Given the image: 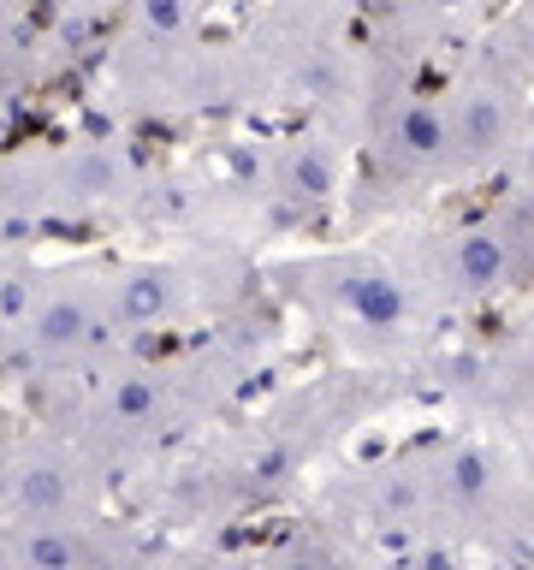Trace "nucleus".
<instances>
[{
	"label": "nucleus",
	"instance_id": "f257e3e1",
	"mask_svg": "<svg viewBox=\"0 0 534 570\" xmlns=\"http://www.w3.org/2000/svg\"><path fill=\"white\" fill-rule=\"evenodd\" d=\"M338 297H345V309L363 321V327H398V321H404L398 279L380 274V267H368V262H356V267L338 274Z\"/></svg>",
	"mask_w": 534,
	"mask_h": 570
},
{
	"label": "nucleus",
	"instance_id": "f03ea898",
	"mask_svg": "<svg viewBox=\"0 0 534 570\" xmlns=\"http://www.w3.org/2000/svg\"><path fill=\"white\" fill-rule=\"evenodd\" d=\"M445 142H452V125H445L439 107H404L398 125H392V149H398L404 167H422V160H439Z\"/></svg>",
	"mask_w": 534,
	"mask_h": 570
},
{
	"label": "nucleus",
	"instance_id": "7ed1b4c3",
	"mask_svg": "<svg viewBox=\"0 0 534 570\" xmlns=\"http://www.w3.org/2000/svg\"><path fill=\"white\" fill-rule=\"evenodd\" d=\"M457 279L469 285V292H493V285L505 279V244H498L493 232L457 238Z\"/></svg>",
	"mask_w": 534,
	"mask_h": 570
},
{
	"label": "nucleus",
	"instance_id": "20e7f679",
	"mask_svg": "<svg viewBox=\"0 0 534 570\" xmlns=\"http://www.w3.org/2000/svg\"><path fill=\"white\" fill-rule=\"evenodd\" d=\"M96 333L89 327V303L83 297H53L42 315H36V338H42L48 351H71V345H83V338Z\"/></svg>",
	"mask_w": 534,
	"mask_h": 570
},
{
	"label": "nucleus",
	"instance_id": "39448f33",
	"mask_svg": "<svg viewBox=\"0 0 534 570\" xmlns=\"http://www.w3.org/2000/svg\"><path fill=\"white\" fill-rule=\"evenodd\" d=\"M167 303H172V279H167V274H131V279L113 292V309H119L125 321H155Z\"/></svg>",
	"mask_w": 534,
	"mask_h": 570
},
{
	"label": "nucleus",
	"instance_id": "423d86ee",
	"mask_svg": "<svg viewBox=\"0 0 534 570\" xmlns=\"http://www.w3.org/2000/svg\"><path fill=\"white\" fill-rule=\"evenodd\" d=\"M445 493H452V499H481V493H493V458L475 452V445L452 452V458H445Z\"/></svg>",
	"mask_w": 534,
	"mask_h": 570
},
{
	"label": "nucleus",
	"instance_id": "0eeeda50",
	"mask_svg": "<svg viewBox=\"0 0 534 570\" xmlns=\"http://www.w3.org/2000/svg\"><path fill=\"white\" fill-rule=\"evenodd\" d=\"M12 493H18V505H24V511L53 517V511L66 505V475H60V470H24Z\"/></svg>",
	"mask_w": 534,
	"mask_h": 570
},
{
	"label": "nucleus",
	"instance_id": "6e6552de",
	"mask_svg": "<svg viewBox=\"0 0 534 570\" xmlns=\"http://www.w3.org/2000/svg\"><path fill=\"white\" fill-rule=\"evenodd\" d=\"M498 131H505V114H498L487 96H469V107H463V131H457V142H469V149H487V142H498Z\"/></svg>",
	"mask_w": 534,
	"mask_h": 570
},
{
	"label": "nucleus",
	"instance_id": "1a4fd4ad",
	"mask_svg": "<svg viewBox=\"0 0 534 570\" xmlns=\"http://www.w3.org/2000/svg\"><path fill=\"white\" fill-rule=\"evenodd\" d=\"M291 190L297 196H327L333 190V160L320 155V149H303L291 160Z\"/></svg>",
	"mask_w": 534,
	"mask_h": 570
},
{
	"label": "nucleus",
	"instance_id": "9d476101",
	"mask_svg": "<svg viewBox=\"0 0 534 570\" xmlns=\"http://www.w3.org/2000/svg\"><path fill=\"white\" fill-rule=\"evenodd\" d=\"M24 552H30L36 564H71V559H83V547L71 541L66 529H42V534H36V541L24 547Z\"/></svg>",
	"mask_w": 534,
	"mask_h": 570
},
{
	"label": "nucleus",
	"instance_id": "9b49d317",
	"mask_svg": "<svg viewBox=\"0 0 534 570\" xmlns=\"http://www.w3.org/2000/svg\"><path fill=\"white\" fill-rule=\"evenodd\" d=\"M142 18H149V30H178L185 24V0H142Z\"/></svg>",
	"mask_w": 534,
	"mask_h": 570
},
{
	"label": "nucleus",
	"instance_id": "f8f14e48",
	"mask_svg": "<svg viewBox=\"0 0 534 570\" xmlns=\"http://www.w3.org/2000/svg\"><path fill=\"white\" fill-rule=\"evenodd\" d=\"M149 399H155V392L142 386V381H131V386L119 392V410H125V416H137V410H149Z\"/></svg>",
	"mask_w": 534,
	"mask_h": 570
},
{
	"label": "nucleus",
	"instance_id": "ddd939ff",
	"mask_svg": "<svg viewBox=\"0 0 534 570\" xmlns=\"http://www.w3.org/2000/svg\"><path fill=\"white\" fill-rule=\"evenodd\" d=\"M445 7H457V0H445Z\"/></svg>",
	"mask_w": 534,
	"mask_h": 570
},
{
	"label": "nucleus",
	"instance_id": "4468645a",
	"mask_svg": "<svg viewBox=\"0 0 534 570\" xmlns=\"http://www.w3.org/2000/svg\"><path fill=\"white\" fill-rule=\"evenodd\" d=\"M0 559H7V552H0Z\"/></svg>",
	"mask_w": 534,
	"mask_h": 570
}]
</instances>
